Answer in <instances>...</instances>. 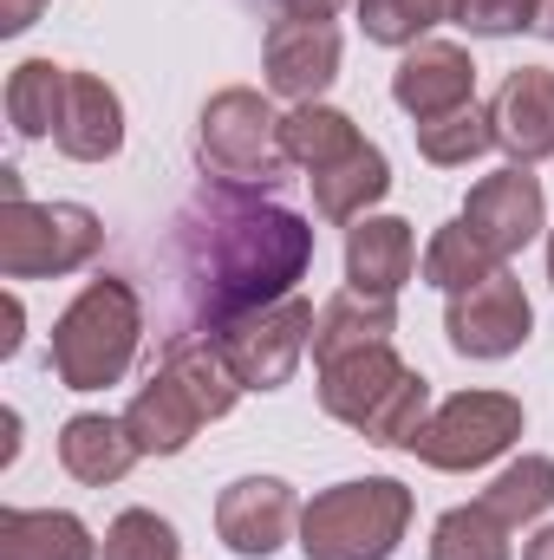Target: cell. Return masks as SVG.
<instances>
[{"mask_svg":"<svg viewBox=\"0 0 554 560\" xmlns=\"http://www.w3.org/2000/svg\"><path fill=\"white\" fill-rule=\"evenodd\" d=\"M176 268H183L189 313L209 319V332H222L229 319L293 293V280L313 268V229L293 209L249 202L222 183L216 196L176 215Z\"/></svg>","mask_w":554,"mask_h":560,"instance_id":"1","label":"cell"},{"mask_svg":"<svg viewBox=\"0 0 554 560\" xmlns=\"http://www.w3.org/2000/svg\"><path fill=\"white\" fill-rule=\"evenodd\" d=\"M320 411L353 423L379 450H412L430 418V378L412 372L392 346H359L320 365Z\"/></svg>","mask_w":554,"mask_h":560,"instance_id":"2","label":"cell"},{"mask_svg":"<svg viewBox=\"0 0 554 560\" xmlns=\"http://www.w3.org/2000/svg\"><path fill=\"white\" fill-rule=\"evenodd\" d=\"M143 339V306L131 293V280L99 275L79 287V300L53 319V378L66 392H105L131 372Z\"/></svg>","mask_w":554,"mask_h":560,"instance_id":"3","label":"cell"},{"mask_svg":"<svg viewBox=\"0 0 554 560\" xmlns=\"http://www.w3.org/2000/svg\"><path fill=\"white\" fill-rule=\"evenodd\" d=\"M412 489L399 476H353L320 489L300 509V555L307 560H392L412 528Z\"/></svg>","mask_w":554,"mask_h":560,"instance_id":"4","label":"cell"},{"mask_svg":"<svg viewBox=\"0 0 554 560\" xmlns=\"http://www.w3.org/2000/svg\"><path fill=\"white\" fill-rule=\"evenodd\" d=\"M196 163L229 183V189H268L287 170V143H280V112L255 85H229L203 105L196 118Z\"/></svg>","mask_w":554,"mask_h":560,"instance_id":"5","label":"cell"},{"mask_svg":"<svg viewBox=\"0 0 554 560\" xmlns=\"http://www.w3.org/2000/svg\"><path fill=\"white\" fill-rule=\"evenodd\" d=\"M99 248H105V222L85 202L0 196V280L79 275Z\"/></svg>","mask_w":554,"mask_h":560,"instance_id":"6","label":"cell"},{"mask_svg":"<svg viewBox=\"0 0 554 560\" xmlns=\"http://www.w3.org/2000/svg\"><path fill=\"white\" fill-rule=\"evenodd\" d=\"M522 398H509V392H457V398H443L424 430H417L412 456L417 463H430V469H450V476H463V469H483V463H496L516 436H522Z\"/></svg>","mask_w":554,"mask_h":560,"instance_id":"7","label":"cell"},{"mask_svg":"<svg viewBox=\"0 0 554 560\" xmlns=\"http://www.w3.org/2000/svg\"><path fill=\"white\" fill-rule=\"evenodd\" d=\"M313 326H320L313 300L287 293L275 306H255V313L229 319V326L209 332V339L222 346V359H229V372L242 378V392H280V385L300 372V359L313 352Z\"/></svg>","mask_w":554,"mask_h":560,"instance_id":"8","label":"cell"},{"mask_svg":"<svg viewBox=\"0 0 554 560\" xmlns=\"http://www.w3.org/2000/svg\"><path fill=\"white\" fill-rule=\"evenodd\" d=\"M443 332H450V346H457L463 359H509V352L529 346V332H535V306H529L522 280L509 275V268H496L489 280L450 293V306H443Z\"/></svg>","mask_w":554,"mask_h":560,"instance_id":"9","label":"cell"},{"mask_svg":"<svg viewBox=\"0 0 554 560\" xmlns=\"http://www.w3.org/2000/svg\"><path fill=\"white\" fill-rule=\"evenodd\" d=\"M463 222H470V235L509 268L542 229H549V196H542V176L529 170V163H503L496 176H483L476 189H470V202H463Z\"/></svg>","mask_w":554,"mask_h":560,"instance_id":"10","label":"cell"},{"mask_svg":"<svg viewBox=\"0 0 554 560\" xmlns=\"http://www.w3.org/2000/svg\"><path fill=\"white\" fill-rule=\"evenodd\" d=\"M216 535H222L229 555H242V560L280 555V541L300 535V495H293V482H280V476H242V482H229L222 502H216Z\"/></svg>","mask_w":554,"mask_h":560,"instance_id":"11","label":"cell"},{"mask_svg":"<svg viewBox=\"0 0 554 560\" xmlns=\"http://www.w3.org/2000/svg\"><path fill=\"white\" fill-rule=\"evenodd\" d=\"M392 98H399V112L412 125H430L443 112H463L476 98V59H470V46H457V39H417V46H405V59L392 72Z\"/></svg>","mask_w":554,"mask_h":560,"instance_id":"12","label":"cell"},{"mask_svg":"<svg viewBox=\"0 0 554 560\" xmlns=\"http://www.w3.org/2000/svg\"><path fill=\"white\" fill-rule=\"evenodd\" d=\"M268 92L293 105H320V92L339 79V26L333 20H275L262 46Z\"/></svg>","mask_w":554,"mask_h":560,"instance_id":"13","label":"cell"},{"mask_svg":"<svg viewBox=\"0 0 554 560\" xmlns=\"http://www.w3.org/2000/svg\"><path fill=\"white\" fill-rule=\"evenodd\" d=\"M489 131L496 150H509V163H549L554 156V72L549 66H522L503 79V92L489 98Z\"/></svg>","mask_w":554,"mask_h":560,"instance_id":"14","label":"cell"},{"mask_svg":"<svg viewBox=\"0 0 554 560\" xmlns=\"http://www.w3.org/2000/svg\"><path fill=\"white\" fill-rule=\"evenodd\" d=\"M417 275V235L399 215H366L346 229V287L372 300H399Z\"/></svg>","mask_w":554,"mask_h":560,"instance_id":"15","label":"cell"},{"mask_svg":"<svg viewBox=\"0 0 554 560\" xmlns=\"http://www.w3.org/2000/svg\"><path fill=\"white\" fill-rule=\"evenodd\" d=\"M138 456L143 450L131 443L125 418L79 411V418L59 423V469H66L72 482H85V489H112V482H125Z\"/></svg>","mask_w":554,"mask_h":560,"instance_id":"16","label":"cell"},{"mask_svg":"<svg viewBox=\"0 0 554 560\" xmlns=\"http://www.w3.org/2000/svg\"><path fill=\"white\" fill-rule=\"evenodd\" d=\"M59 156L72 163H105L125 150V105L118 92L99 79V72H72V92H66V118H59Z\"/></svg>","mask_w":554,"mask_h":560,"instance_id":"17","label":"cell"},{"mask_svg":"<svg viewBox=\"0 0 554 560\" xmlns=\"http://www.w3.org/2000/svg\"><path fill=\"white\" fill-rule=\"evenodd\" d=\"M203 423L209 418L196 411V398H189L163 365L150 372V385L131 398V411H125V430H131V443H138L143 456H183Z\"/></svg>","mask_w":554,"mask_h":560,"instance_id":"18","label":"cell"},{"mask_svg":"<svg viewBox=\"0 0 554 560\" xmlns=\"http://www.w3.org/2000/svg\"><path fill=\"white\" fill-rule=\"evenodd\" d=\"M313 183V209L326 215V222H366V209L372 202H385L392 196V163H385V150L379 143H359L353 156H339L333 170H320V176H307Z\"/></svg>","mask_w":554,"mask_h":560,"instance_id":"19","label":"cell"},{"mask_svg":"<svg viewBox=\"0 0 554 560\" xmlns=\"http://www.w3.org/2000/svg\"><path fill=\"white\" fill-rule=\"evenodd\" d=\"M0 560H99V541L66 509H0Z\"/></svg>","mask_w":554,"mask_h":560,"instance_id":"20","label":"cell"},{"mask_svg":"<svg viewBox=\"0 0 554 560\" xmlns=\"http://www.w3.org/2000/svg\"><path fill=\"white\" fill-rule=\"evenodd\" d=\"M399 332V300H372V293H339L320 306V326H313V365L339 359V352H359V346H392Z\"/></svg>","mask_w":554,"mask_h":560,"instance_id":"21","label":"cell"},{"mask_svg":"<svg viewBox=\"0 0 554 560\" xmlns=\"http://www.w3.org/2000/svg\"><path fill=\"white\" fill-rule=\"evenodd\" d=\"M66 92H72V66L20 59L7 72V125H13V138H53L59 118H66Z\"/></svg>","mask_w":554,"mask_h":560,"instance_id":"22","label":"cell"},{"mask_svg":"<svg viewBox=\"0 0 554 560\" xmlns=\"http://www.w3.org/2000/svg\"><path fill=\"white\" fill-rule=\"evenodd\" d=\"M280 143H287V163H300L307 176H320V170H333L339 156H353L359 150V125L346 118V112H333V105H293L287 118H280Z\"/></svg>","mask_w":554,"mask_h":560,"instance_id":"23","label":"cell"},{"mask_svg":"<svg viewBox=\"0 0 554 560\" xmlns=\"http://www.w3.org/2000/svg\"><path fill=\"white\" fill-rule=\"evenodd\" d=\"M483 509L509 528H529L554 509V456H516L489 489H483Z\"/></svg>","mask_w":554,"mask_h":560,"instance_id":"24","label":"cell"},{"mask_svg":"<svg viewBox=\"0 0 554 560\" xmlns=\"http://www.w3.org/2000/svg\"><path fill=\"white\" fill-rule=\"evenodd\" d=\"M509 535H516V528L496 522L483 502H463V509L437 515V528H430V560H509L516 555Z\"/></svg>","mask_w":554,"mask_h":560,"instance_id":"25","label":"cell"},{"mask_svg":"<svg viewBox=\"0 0 554 560\" xmlns=\"http://www.w3.org/2000/svg\"><path fill=\"white\" fill-rule=\"evenodd\" d=\"M417 268H424V280H430V287H443V293H463V287L489 280L503 261H496V255H489V248L470 235V222L457 215V222H443V229L430 235V248H424V261H417Z\"/></svg>","mask_w":554,"mask_h":560,"instance_id":"26","label":"cell"},{"mask_svg":"<svg viewBox=\"0 0 554 560\" xmlns=\"http://www.w3.org/2000/svg\"><path fill=\"white\" fill-rule=\"evenodd\" d=\"M417 131V150H424V163H437V170H457V163H476L496 131H489V112L470 98L463 112H443V118H430V125H412Z\"/></svg>","mask_w":554,"mask_h":560,"instance_id":"27","label":"cell"},{"mask_svg":"<svg viewBox=\"0 0 554 560\" xmlns=\"http://www.w3.org/2000/svg\"><path fill=\"white\" fill-rule=\"evenodd\" d=\"M443 20H457V0H359V26L372 46H417Z\"/></svg>","mask_w":554,"mask_h":560,"instance_id":"28","label":"cell"},{"mask_svg":"<svg viewBox=\"0 0 554 560\" xmlns=\"http://www.w3.org/2000/svg\"><path fill=\"white\" fill-rule=\"evenodd\" d=\"M105 560H176L183 555V541H176V528L157 515V509H125L112 528H105Z\"/></svg>","mask_w":554,"mask_h":560,"instance_id":"29","label":"cell"},{"mask_svg":"<svg viewBox=\"0 0 554 560\" xmlns=\"http://www.w3.org/2000/svg\"><path fill=\"white\" fill-rule=\"evenodd\" d=\"M542 0H457V26L476 39H509V33H535Z\"/></svg>","mask_w":554,"mask_h":560,"instance_id":"30","label":"cell"},{"mask_svg":"<svg viewBox=\"0 0 554 560\" xmlns=\"http://www.w3.org/2000/svg\"><path fill=\"white\" fill-rule=\"evenodd\" d=\"M39 13H46V0H0V33H7V39H13V33H26Z\"/></svg>","mask_w":554,"mask_h":560,"instance_id":"31","label":"cell"},{"mask_svg":"<svg viewBox=\"0 0 554 560\" xmlns=\"http://www.w3.org/2000/svg\"><path fill=\"white\" fill-rule=\"evenodd\" d=\"M280 20H333V7L339 0H275Z\"/></svg>","mask_w":554,"mask_h":560,"instance_id":"32","label":"cell"},{"mask_svg":"<svg viewBox=\"0 0 554 560\" xmlns=\"http://www.w3.org/2000/svg\"><path fill=\"white\" fill-rule=\"evenodd\" d=\"M522 560H554V522L535 535V541H529V548H522Z\"/></svg>","mask_w":554,"mask_h":560,"instance_id":"33","label":"cell"},{"mask_svg":"<svg viewBox=\"0 0 554 560\" xmlns=\"http://www.w3.org/2000/svg\"><path fill=\"white\" fill-rule=\"evenodd\" d=\"M535 33H542V39H554V0H542V13H535Z\"/></svg>","mask_w":554,"mask_h":560,"instance_id":"34","label":"cell"},{"mask_svg":"<svg viewBox=\"0 0 554 560\" xmlns=\"http://www.w3.org/2000/svg\"><path fill=\"white\" fill-rule=\"evenodd\" d=\"M549 280H554V229H549Z\"/></svg>","mask_w":554,"mask_h":560,"instance_id":"35","label":"cell"}]
</instances>
